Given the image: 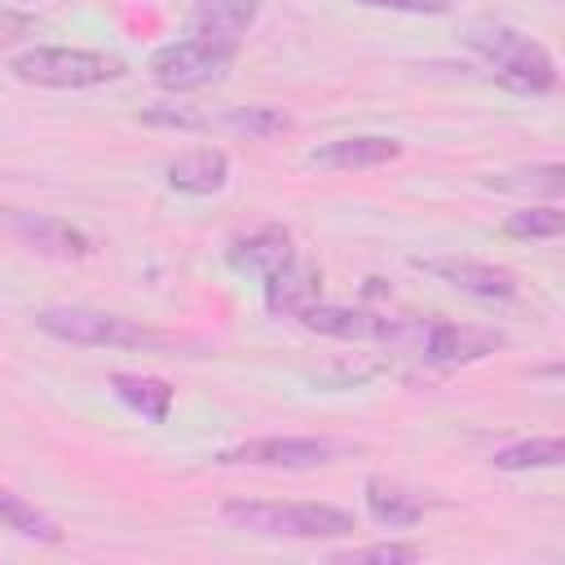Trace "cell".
<instances>
[{
	"instance_id": "obj_1",
	"label": "cell",
	"mask_w": 565,
	"mask_h": 565,
	"mask_svg": "<svg viewBox=\"0 0 565 565\" xmlns=\"http://www.w3.org/2000/svg\"><path fill=\"white\" fill-rule=\"evenodd\" d=\"M397 349H411L428 366H468L490 358L494 349L508 344L503 331L494 327H472V322H450V318H419V313H393L388 340Z\"/></svg>"
},
{
	"instance_id": "obj_2",
	"label": "cell",
	"mask_w": 565,
	"mask_h": 565,
	"mask_svg": "<svg viewBox=\"0 0 565 565\" xmlns=\"http://www.w3.org/2000/svg\"><path fill=\"white\" fill-rule=\"evenodd\" d=\"M221 516L238 530L265 539H349L358 530L353 512L335 503H282V499H230Z\"/></svg>"
},
{
	"instance_id": "obj_3",
	"label": "cell",
	"mask_w": 565,
	"mask_h": 565,
	"mask_svg": "<svg viewBox=\"0 0 565 565\" xmlns=\"http://www.w3.org/2000/svg\"><path fill=\"white\" fill-rule=\"evenodd\" d=\"M463 44L477 57H486V66L516 93H552L561 79L552 53L508 22H477V26H468Z\"/></svg>"
},
{
	"instance_id": "obj_4",
	"label": "cell",
	"mask_w": 565,
	"mask_h": 565,
	"mask_svg": "<svg viewBox=\"0 0 565 565\" xmlns=\"http://www.w3.org/2000/svg\"><path fill=\"white\" fill-rule=\"evenodd\" d=\"M35 327L53 340L84 344V349H177V335L150 331L124 313L88 309V305H53L35 313Z\"/></svg>"
},
{
	"instance_id": "obj_5",
	"label": "cell",
	"mask_w": 565,
	"mask_h": 565,
	"mask_svg": "<svg viewBox=\"0 0 565 565\" xmlns=\"http://www.w3.org/2000/svg\"><path fill=\"white\" fill-rule=\"evenodd\" d=\"M9 71L22 84H40V88H97V84H115L124 79V62L97 49H62V44H44V49H26L9 62Z\"/></svg>"
},
{
	"instance_id": "obj_6",
	"label": "cell",
	"mask_w": 565,
	"mask_h": 565,
	"mask_svg": "<svg viewBox=\"0 0 565 565\" xmlns=\"http://www.w3.org/2000/svg\"><path fill=\"white\" fill-rule=\"evenodd\" d=\"M243 44H230V40H212V35H194L185 31L181 40H168L150 53V79L168 93H190V88H207L216 84L234 57H238Z\"/></svg>"
},
{
	"instance_id": "obj_7",
	"label": "cell",
	"mask_w": 565,
	"mask_h": 565,
	"mask_svg": "<svg viewBox=\"0 0 565 565\" xmlns=\"http://www.w3.org/2000/svg\"><path fill=\"white\" fill-rule=\"evenodd\" d=\"M358 455V441L344 437H252L238 446L216 450V463L225 468H282V472H305V468H327Z\"/></svg>"
},
{
	"instance_id": "obj_8",
	"label": "cell",
	"mask_w": 565,
	"mask_h": 565,
	"mask_svg": "<svg viewBox=\"0 0 565 565\" xmlns=\"http://www.w3.org/2000/svg\"><path fill=\"white\" fill-rule=\"evenodd\" d=\"M0 230L13 234L22 247H31L40 256H53V260H84V256H93V238L79 225L53 216V212L0 207Z\"/></svg>"
},
{
	"instance_id": "obj_9",
	"label": "cell",
	"mask_w": 565,
	"mask_h": 565,
	"mask_svg": "<svg viewBox=\"0 0 565 565\" xmlns=\"http://www.w3.org/2000/svg\"><path fill=\"white\" fill-rule=\"evenodd\" d=\"M415 269L433 274L437 282L463 291V296H477V300H512L521 291L516 274L503 269V265H490V260H468V256H415L411 260Z\"/></svg>"
},
{
	"instance_id": "obj_10",
	"label": "cell",
	"mask_w": 565,
	"mask_h": 565,
	"mask_svg": "<svg viewBox=\"0 0 565 565\" xmlns=\"http://www.w3.org/2000/svg\"><path fill=\"white\" fill-rule=\"evenodd\" d=\"M305 331L313 335H331V340H353V344H384L388 340V322L393 313H380V309H362V305H322L313 300L300 318H296Z\"/></svg>"
},
{
	"instance_id": "obj_11",
	"label": "cell",
	"mask_w": 565,
	"mask_h": 565,
	"mask_svg": "<svg viewBox=\"0 0 565 565\" xmlns=\"http://www.w3.org/2000/svg\"><path fill=\"white\" fill-rule=\"evenodd\" d=\"M225 256H230V265H234V269L256 274V278H274V274H282L287 265H296V260H300L296 238H291V230H287V225H260V230H252V234L234 238Z\"/></svg>"
},
{
	"instance_id": "obj_12",
	"label": "cell",
	"mask_w": 565,
	"mask_h": 565,
	"mask_svg": "<svg viewBox=\"0 0 565 565\" xmlns=\"http://www.w3.org/2000/svg\"><path fill=\"white\" fill-rule=\"evenodd\" d=\"M402 154V141L397 137H375V132H362V137H335L318 150H309V168H322V172H362V168H384Z\"/></svg>"
},
{
	"instance_id": "obj_13",
	"label": "cell",
	"mask_w": 565,
	"mask_h": 565,
	"mask_svg": "<svg viewBox=\"0 0 565 565\" xmlns=\"http://www.w3.org/2000/svg\"><path fill=\"white\" fill-rule=\"evenodd\" d=\"M362 494H366V512H371V521H375V525H388V530L419 525L424 512L433 508V499H424L419 490H411V486H402V481H393V477H380V472L366 477Z\"/></svg>"
},
{
	"instance_id": "obj_14",
	"label": "cell",
	"mask_w": 565,
	"mask_h": 565,
	"mask_svg": "<svg viewBox=\"0 0 565 565\" xmlns=\"http://www.w3.org/2000/svg\"><path fill=\"white\" fill-rule=\"evenodd\" d=\"M256 18H260V0H194L185 13V31L243 44V35L256 26Z\"/></svg>"
},
{
	"instance_id": "obj_15",
	"label": "cell",
	"mask_w": 565,
	"mask_h": 565,
	"mask_svg": "<svg viewBox=\"0 0 565 565\" xmlns=\"http://www.w3.org/2000/svg\"><path fill=\"white\" fill-rule=\"evenodd\" d=\"M230 181V154L216 150V146H199V150H185L168 163V185L181 190V194H221Z\"/></svg>"
},
{
	"instance_id": "obj_16",
	"label": "cell",
	"mask_w": 565,
	"mask_h": 565,
	"mask_svg": "<svg viewBox=\"0 0 565 565\" xmlns=\"http://www.w3.org/2000/svg\"><path fill=\"white\" fill-rule=\"evenodd\" d=\"M318 296H322V274L313 265H305V260H296L282 274L265 278V309L278 313V318H300Z\"/></svg>"
},
{
	"instance_id": "obj_17",
	"label": "cell",
	"mask_w": 565,
	"mask_h": 565,
	"mask_svg": "<svg viewBox=\"0 0 565 565\" xmlns=\"http://www.w3.org/2000/svg\"><path fill=\"white\" fill-rule=\"evenodd\" d=\"M110 393L141 419L150 424H168L172 415V384L159 375H132V371H115L110 375Z\"/></svg>"
},
{
	"instance_id": "obj_18",
	"label": "cell",
	"mask_w": 565,
	"mask_h": 565,
	"mask_svg": "<svg viewBox=\"0 0 565 565\" xmlns=\"http://www.w3.org/2000/svg\"><path fill=\"white\" fill-rule=\"evenodd\" d=\"M0 525L22 539H35V543H62V525L49 512H40L35 503H26L22 494H13L9 486H0Z\"/></svg>"
},
{
	"instance_id": "obj_19",
	"label": "cell",
	"mask_w": 565,
	"mask_h": 565,
	"mask_svg": "<svg viewBox=\"0 0 565 565\" xmlns=\"http://www.w3.org/2000/svg\"><path fill=\"white\" fill-rule=\"evenodd\" d=\"M490 190H503V194H543V199H561L565 194V168L561 163H530V168H512V172H499V177H486Z\"/></svg>"
},
{
	"instance_id": "obj_20",
	"label": "cell",
	"mask_w": 565,
	"mask_h": 565,
	"mask_svg": "<svg viewBox=\"0 0 565 565\" xmlns=\"http://www.w3.org/2000/svg\"><path fill=\"white\" fill-rule=\"evenodd\" d=\"M494 468L503 472H530V468H561L565 463V441L561 437H525V441H512L503 450L490 455Z\"/></svg>"
},
{
	"instance_id": "obj_21",
	"label": "cell",
	"mask_w": 565,
	"mask_h": 565,
	"mask_svg": "<svg viewBox=\"0 0 565 565\" xmlns=\"http://www.w3.org/2000/svg\"><path fill=\"white\" fill-rule=\"evenodd\" d=\"M221 124L230 132H243V137H278L291 128V115L282 106H234L221 115Z\"/></svg>"
},
{
	"instance_id": "obj_22",
	"label": "cell",
	"mask_w": 565,
	"mask_h": 565,
	"mask_svg": "<svg viewBox=\"0 0 565 565\" xmlns=\"http://www.w3.org/2000/svg\"><path fill=\"white\" fill-rule=\"evenodd\" d=\"M503 234L508 238H561L565 234V212L556 203H543V207H521L503 221Z\"/></svg>"
},
{
	"instance_id": "obj_23",
	"label": "cell",
	"mask_w": 565,
	"mask_h": 565,
	"mask_svg": "<svg viewBox=\"0 0 565 565\" xmlns=\"http://www.w3.org/2000/svg\"><path fill=\"white\" fill-rule=\"evenodd\" d=\"M419 556H424L419 543H366V547L340 552L335 561H349V565H362V561H375V565H411V561H419Z\"/></svg>"
},
{
	"instance_id": "obj_24",
	"label": "cell",
	"mask_w": 565,
	"mask_h": 565,
	"mask_svg": "<svg viewBox=\"0 0 565 565\" xmlns=\"http://www.w3.org/2000/svg\"><path fill=\"white\" fill-rule=\"evenodd\" d=\"M141 124L146 128H172V132H203L207 128V115H199L190 106H146L141 110Z\"/></svg>"
},
{
	"instance_id": "obj_25",
	"label": "cell",
	"mask_w": 565,
	"mask_h": 565,
	"mask_svg": "<svg viewBox=\"0 0 565 565\" xmlns=\"http://www.w3.org/2000/svg\"><path fill=\"white\" fill-rule=\"evenodd\" d=\"M366 9H393V13H450V0H362Z\"/></svg>"
},
{
	"instance_id": "obj_26",
	"label": "cell",
	"mask_w": 565,
	"mask_h": 565,
	"mask_svg": "<svg viewBox=\"0 0 565 565\" xmlns=\"http://www.w3.org/2000/svg\"><path fill=\"white\" fill-rule=\"evenodd\" d=\"M26 35H35V18L22 9H0V44L26 40Z\"/></svg>"
},
{
	"instance_id": "obj_27",
	"label": "cell",
	"mask_w": 565,
	"mask_h": 565,
	"mask_svg": "<svg viewBox=\"0 0 565 565\" xmlns=\"http://www.w3.org/2000/svg\"><path fill=\"white\" fill-rule=\"evenodd\" d=\"M22 4H26V0H22Z\"/></svg>"
}]
</instances>
